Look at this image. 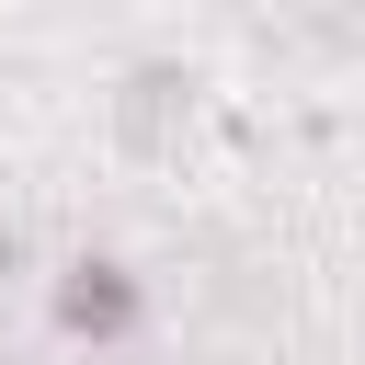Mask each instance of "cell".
Masks as SVG:
<instances>
[{
  "instance_id": "cell-1",
  "label": "cell",
  "mask_w": 365,
  "mask_h": 365,
  "mask_svg": "<svg viewBox=\"0 0 365 365\" xmlns=\"http://www.w3.org/2000/svg\"><path fill=\"white\" fill-rule=\"evenodd\" d=\"M137 319H148V285H137L114 251H80V262L57 274V331H68V342H125Z\"/></svg>"
}]
</instances>
